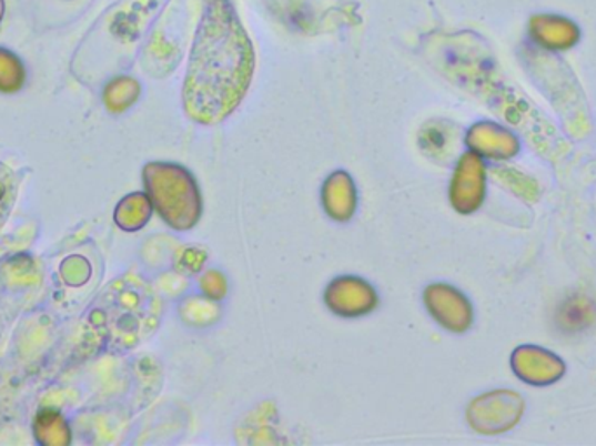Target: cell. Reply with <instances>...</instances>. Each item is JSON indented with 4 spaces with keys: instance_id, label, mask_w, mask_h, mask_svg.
Listing matches in <instances>:
<instances>
[{
    "instance_id": "30bf717a",
    "label": "cell",
    "mask_w": 596,
    "mask_h": 446,
    "mask_svg": "<svg viewBox=\"0 0 596 446\" xmlns=\"http://www.w3.org/2000/svg\"><path fill=\"white\" fill-rule=\"evenodd\" d=\"M24 82L23 61L9 49L0 48V91L12 93Z\"/></svg>"
},
{
    "instance_id": "ba28073f",
    "label": "cell",
    "mask_w": 596,
    "mask_h": 446,
    "mask_svg": "<svg viewBox=\"0 0 596 446\" xmlns=\"http://www.w3.org/2000/svg\"><path fill=\"white\" fill-rule=\"evenodd\" d=\"M467 145L471 152H475L479 158L512 159L518 154L519 143L509 131L495 124H478L467 134Z\"/></svg>"
},
{
    "instance_id": "8992f818",
    "label": "cell",
    "mask_w": 596,
    "mask_h": 446,
    "mask_svg": "<svg viewBox=\"0 0 596 446\" xmlns=\"http://www.w3.org/2000/svg\"><path fill=\"white\" fill-rule=\"evenodd\" d=\"M512 368L519 381L531 386H552L565 374L560 357L537 345L518 347L512 356Z\"/></svg>"
},
{
    "instance_id": "277c9868",
    "label": "cell",
    "mask_w": 596,
    "mask_h": 446,
    "mask_svg": "<svg viewBox=\"0 0 596 446\" xmlns=\"http://www.w3.org/2000/svg\"><path fill=\"white\" fill-rule=\"evenodd\" d=\"M487 192V168L475 152L458 159L451 183V203L458 213H473L482 206Z\"/></svg>"
},
{
    "instance_id": "7a4b0ae2",
    "label": "cell",
    "mask_w": 596,
    "mask_h": 446,
    "mask_svg": "<svg viewBox=\"0 0 596 446\" xmlns=\"http://www.w3.org/2000/svg\"><path fill=\"white\" fill-rule=\"evenodd\" d=\"M147 185L158 212L170 227L188 231L201 216L203 203L198 183L188 170L176 164H151Z\"/></svg>"
},
{
    "instance_id": "52a82bcc",
    "label": "cell",
    "mask_w": 596,
    "mask_h": 446,
    "mask_svg": "<svg viewBox=\"0 0 596 446\" xmlns=\"http://www.w3.org/2000/svg\"><path fill=\"white\" fill-rule=\"evenodd\" d=\"M325 302L333 313L344 317L372 313L378 298L375 290L360 277H337L325 292Z\"/></svg>"
},
{
    "instance_id": "7c38bea8",
    "label": "cell",
    "mask_w": 596,
    "mask_h": 446,
    "mask_svg": "<svg viewBox=\"0 0 596 446\" xmlns=\"http://www.w3.org/2000/svg\"><path fill=\"white\" fill-rule=\"evenodd\" d=\"M422 149H426L427 155H436V158H454L451 154V136L443 134L442 130H430L421 140Z\"/></svg>"
},
{
    "instance_id": "3957f363",
    "label": "cell",
    "mask_w": 596,
    "mask_h": 446,
    "mask_svg": "<svg viewBox=\"0 0 596 446\" xmlns=\"http://www.w3.org/2000/svg\"><path fill=\"white\" fill-rule=\"evenodd\" d=\"M524 412V398L515 391H492L471 402L467 423L482 435H501L513 429Z\"/></svg>"
},
{
    "instance_id": "9a60e30c",
    "label": "cell",
    "mask_w": 596,
    "mask_h": 446,
    "mask_svg": "<svg viewBox=\"0 0 596 446\" xmlns=\"http://www.w3.org/2000/svg\"><path fill=\"white\" fill-rule=\"evenodd\" d=\"M6 17V0H0V24L4 21Z\"/></svg>"
},
{
    "instance_id": "9c48e42d",
    "label": "cell",
    "mask_w": 596,
    "mask_h": 446,
    "mask_svg": "<svg viewBox=\"0 0 596 446\" xmlns=\"http://www.w3.org/2000/svg\"><path fill=\"white\" fill-rule=\"evenodd\" d=\"M323 204L333 220L345 222L353 216L356 210V189L347 173L337 171L326 180L325 187H323Z\"/></svg>"
},
{
    "instance_id": "6da1fadb",
    "label": "cell",
    "mask_w": 596,
    "mask_h": 446,
    "mask_svg": "<svg viewBox=\"0 0 596 446\" xmlns=\"http://www.w3.org/2000/svg\"><path fill=\"white\" fill-rule=\"evenodd\" d=\"M255 70L252 42L225 0L204 12L192 48L183 107L201 124H219L238 109Z\"/></svg>"
},
{
    "instance_id": "8fae6325",
    "label": "cell",
    "mask_w": 596,
    "mask_h": 446,
    "mask_svg": "<svg viewBox=\"0 0 596 446\" xmlns=\"http://www.w3.org/2000/svg\"><path fill=\"white\" fill-rule=\"evenodd\" d=\"M495 179L499 180V183L506 185L513 194L518 195L525 201H536L539 197V185L534 180L528 179L524 173H519L516 170H494Z\"/></svg>"
},
{
    "instance_id": "5bb4252c",
    "label": "cell",
    "mask_w": 596,
    "mask_h": 446,
    "mask_svg": "<svg viewBox=\"0 0 596 446\" xmlns=\"http://www.w3.org/2000/svg\"><path fill=\"white\" fill-rule=\"evenodd\" d=\"M589 311H592V308L586 307L585 304L570 301V305L564 308V317H562V323H567V325L570 326H583V323L589 320Z\"/></svg>"
},
{
    "instance_id": "4fadbf2b",
    "label": "cell",
    "mask_w": 596,
    "mask_h": 446,
    "mask_svg": "<svg viewBox=\"0 0 596 446\" xmlns=\"http://www.w3.org/2000/svg\"><path fill=\"white\" fill-rule=\"evenodd\" d=\"M201 288H203L204 295L210 296L213 301H219V298L225 296L228 283H225V277L220 272L211 271L201 281Z\"/></svg>"
},
{
    "instance_id": "5b68a950",
    "label": "cell",
    "mask_w": 596,
    "mask_h": 446,
    "mask_svg": "<svg viewBox=\"0 0 596 446\" xmlns=\"http://www.w3.org/2000/svg\"><path fill=\"white\" fill-rule=\"evenodd\" d=\"M424 302L434 320L451 332L464 333L473 325L469 301L448 284H431L424 293Z\"/></svg>"
}]
</instances>
